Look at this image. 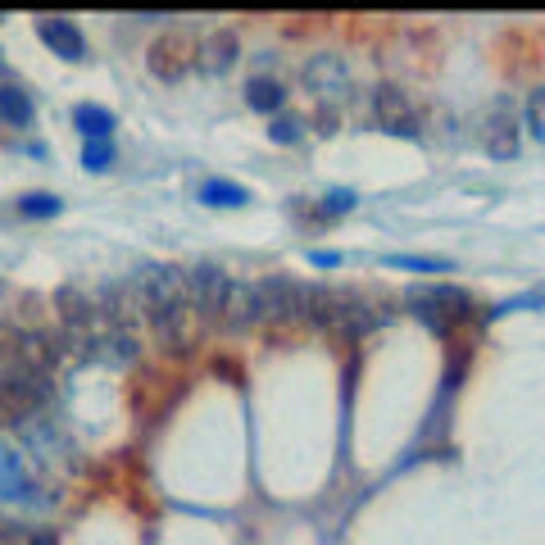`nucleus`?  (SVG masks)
I'll return each mask as SVG.
<instances>
[{
    "label": "nucleus",
    "mask_w": 545,
    "mask_h": 545,
    "mask_svg": "<svg viewBox=\"0 0 545 545\" xmlns=\"http://www.w3.org/2000/svg\"><path fill=\"white\" fill-rule=\"evenodd\" d=\"M141 305H146V323L164 350H187L191 341V282L182 268L173 264H150L137 278Z\"/></svg>",
    "instance_id": "1"
},
{
    "label": "nucleus",
    "mask_w": 545,
    "mask_h": 545,
    "mask_svg": "<svg viewBox=\"0 0 545 545\" xmlns=\"http://www.w3.org/2000/svg\"><path fill=\"white\" fill-rule=\"evenodd\" d=\"M305 318L327 332H341V337H364L373 314L359 296L350 291H327V287H309V305H305Z\"/></svg>",
    "instance_id": "2"
},
{
    "label": "nucleus",
    "mask_w": 545,
    "mask_h": 545,
    "mask_svg": "<svg viewBox=\"0 0 545 545\" xmlns=\"http://www.w3.org/2000/svg\"><path fill=\"white\" fill-rule=\"evenodd\" d=\"M405 305L414 318H423L427 327H436V332H450L455 323H464V318H473V296L459 287H450V282H432V287H409L405 291Z\"/></svg>",
    "instance_id": "3"
},
{
    "label": "nucleus",
    "mask_w": 545,
    "mask_h": 545,
    "mask_svg": "<svg viewBox=\"0 0 545 545\" xmlns=\"http://www.w3.org/2000/svg\"><path fill=\"white\" fill-rule=\"evenodd\" d=\"M146 64H150V73H155V78H164V82H178L182 73L191 69V64H200L196 37H191L187 28H173V32H164V37H155V41H150V50H146Z\"/></svg>",
    "instance_id": "4"
},
{
    "label": "nucleus",
    "mask_w": 545,
    "mask_h": 545,
    "mask_svg": "<svg viewBox=\"0 0 545 545\" xmlns=\"http://www.w3.org/2000/svg\"><path fill=\"white\" fill-rule=\"evenodd\" d=\"M482 146L491 159H514L518 155V114H514V100L496 96L491 109L482 119Z\"/></svg>",
    "instance_id": "5"
},
{
    "label": "nucleus",
    "mask_w": 545,
    "mask_h": 545,
    "mask_svg": "<svg viewBox=\"0 0 545 545\" xmlns=\"http://www.w3.org/2000/svg\"><path fill=\"white\" fill-rule=\"evenodd\" d=\"M187 282H191V309L205 318H223V305H228V296H232L228 273L218 264H196L187 273Z\"/></svg>",
    "instance_id": "6"
},
{
    "label": "nucleus",
    "mask_w": 545,
    "mask_h": 545,
    "mask_svg": "<svg viewBox=\"0 0 545 545\" xmlns=\"http://www.w3.org/2000/svg\"><path fill=\"white\" fill-rule=\"evenodd\" d=\"M373 119L382 123V132H391V137H418V114L396 82H382V87L373 91Z\"/></svg>",
    "instance_id": "7"
},
{
    "label": "nucleus",
    "mask_w": 545,
    "mask_h": 545,
    "mask_svg": "<svg viewBox=\"0 0 545 545\" xmlns=\"http://www.w3.org/2000/svg\"><path fill=\"white\" fill-rule=\"evenodd\" d=\"M259 300H264V318H305L309 305V282L296 278H264L259 282Z\"/></svg>",
    "instance_id": "8"
},
{
    "label": "nucleus",
    "mask_w": 545,
    "mask_h": 545,
    "mask_svg": "<svg viewBox=\"0 0 545 545\" xmlns=\"http://www.w3.org/2000/svg\"><path fill=\"white\" fill-rule=\"evenodd\" d=\"M305 87L314 91L318 100H346L350 96V69H346V60L341 55H314V60L305 64Z\"/></svg>",
    "instance_id": "9"
},
{
    "label": "nucleus",
    "mask_w": 545,
    "mask_h": 545,
    "mask_svg": "<svg viewBox=\"0 0 545 545\" xmlns=\"http://www.w3.org/2000/svg\"><path fill=\"white\" fill-rule=\"evenodd\" d=\"M223 323H228V327L264 323V300H259V282H232V296H228V305H223Z\"/></svg>",
    "instance_id": "10"
},
{
    "label": "nucleus",
    "mask_w": 545,
    "mask_h": 545,
    "mask_svg": "<svg viewBox=\"0 0 545 545\" xmlns=\"http://www.w3.org/2000/svg\"><path fill=\"white\" fill-rule=\"evenodd\" d=\"M14 500H32V477L10 446H0V505H14Z\"/></svg>",
    "instance_id": "11"
},
{
    "label": "nucleus",
    "mask_w": 545,
    "mask_h": 545,
    "mask_svg": "<svg viewBox=\"0 0 545 545\" xmlns=\"http://www.w3.org/2000/svg\"><path fill=\"white\" fill-rule=\"evenodd\" d=\"M37 37L46 41L55 55H64V60H82V55H87V41H82V32L73 28L69 19H41Z\"/></svg>",
    "instance_id": "12"
},
{
    "label": "nucleus",
    "mask_w": 545,
    "mask_h": 545,
    "mask_svg": "<svg viewBox=\"0 0 545 545\" xmlns=\"http://www.w3.org/2000/svg\"><path fill=\"white\" fill-rule=\"evenodd\" d=\"M32 409H37V400L14 382V373H0V427H23Z\"/></svg>",
    "instance_id": "13"
},
{
    "label": "nucleus",
    "mask_w": 545,
    "mask_h": 545,
    "mask_svg": "<svg viewBox=\"0 0 545 545\" xmlns=\"http://www.w3.org/2000/svg\"><path fill=\"white\" fill-rule=\"evenodd\" d=\"M237 32H214V37L200 46V69L205 73H228L237 64Z\"/></svg>",
    "instance_id": "14"
},
{
    "label": "nucleus",
    "mask_w": 545,
    "mask_h": 545,
    "mask_svg": "<svg viewBox=\"0 0 545 545\" xmlns=\"http://www.w3.org/2000/svg\"><path fill=\"white\" fill-rule=\"evenodd\" d=\"M55 305H60L64 327H73V332H91V323H96V309H91V300L82 296V291L60 287V291H55Z\"/></svg>",
    "instance_id": "15"
},
{
    "label": "nucleus",
    "mask_w": 545,
    "mask_h": 545,
    "mask_svg": "<svg viewBox=\"0 0 545 545\" xmlns=\"http://www.w3.org/2000/svg\"><path fill=\"white\" fill-rule=\"evenodd\" d=\"M73 128H78L87 141H109V132H114V114L100 109V105H78L73 109Z\"/></svg>",
    "instance_id": "16"
},
{
    "label": "nucleus",
    "mask_w": 545,
    "mask_h": 545,
    "mask_svg": "<svg viewBox=\"0 0 545 545\" xmlns=\"http://www.w3.org/2000/svg\"><path fill=\"white\" fill-rule=\"evenodd\" d=\"M282 100H287L282 82H273V78H250L246 82V105L259 109V114H273V109H282Z\"/></svg>",
    "instance_id": "17"
},
{
    "label": "nucleus",
    "mask_w": 545,
    "mask_h": 545,
    "mask_svg": "<svg viewBox=\"0 0 545 545\" xmlns=\"http://www.w3.org/2000/svg\"><path fill=\"white\" fill-rule=\"evenodd\" d=\"M0 119L5 123H14V128H28L32 123V100H28V91L23 87H0Z\"/></svg>",
    "instance_id": "18"
},
{
    "label": "nucleus",
    "mask_w": 545,
    "mask_h": 545,
    "mask_svg": "<svg viewBox=\"0 0 545 545\" xmlns=\"http://www.w3.org/2000/svg\"><path fill=\"white\" fill-rule=\"evenodd\" d=\"M200 200H205V205H223V209H237V205H246V200H250V191L241 187V182L214 178V182H205V187H200Z\"/></svg>",
    "instance_id": "19"
},
{
    "label": "nucleus",
    "mask_w": 545,
    "mask_h": 545,
    "mask_svg": "<svg viewBox=\"0 0 545 545\" xmlns=\"http://www.w3.org/2000/svg\"><path fill=\"white\" fill-rule=\"evenodd\" d=\"M55 536L50 532H37L28 523H14V518H0V545H50Z\"/></svg>",
    "instance_id": "20"
},
{
    "label": "nucleus",
    "mask_w": 545,
    "mask_h": 545,
    "mask_svg": "<svg viewBox=\"0 0 545 545\" xmlns=\"http://www.w3.org/2000/svg\"><path fill=\"white\" fill-rule=\"evenodd\" d=\"M19 209L28 218H55L64 209V200L60 196H50V191H32V196H23L19 200Z\"/></svg>",
    "instance_id": "21"
},
{
    "label": "nucleus",
    "mask_w": 545,
    "mask_h": 545,
    "mask_svg": "<svg viewBox=\"0 0 545 545\" xmlns=\"http://www.w3.org/2000/svg\"><path fill=\"white\" fill-rule=\"evenodd\" d=\"M82 164H87L91 173H105L109 164H114V141H87V146H82Z\"/></svg>",
    "instance_id": "22"
},
{
    "label": "nucleus",
    "mask_w": 545,
    "mask_h": 545,
    "mask_svg": "<svg viewBox=\"0 0 545 545\" xmlns=\"http://www.w3.org/2000/svg\"><path fill=\"white\" fill-rule=\"evenodd\" d=\"M391 268H418V273H446L450 259H427V255H387Z\"/></svg>",
    "instance_id": "23"
},
{
    "label": "nucleus",
    "mask_w": 545,
    "mask_h": 545,
    "mask_svg": "<svg viewBox=\"0 0 545 545\" xmlns=\"http://www.w3.org/2000/svg\"><path fill=\"white\" fill-rule=\"evenodd\" d=\"M527 128H532L536 141H545V87H536L527 96Z\"/></svg>",
    "instance_id": "24"
},
{
    "label": "nucleus",
    "mask_w": 545,
    "mask_h": 545,
    "mask_svg": "<svg viewBox=\"0 0 545 545\" xmlns=\"http://www.w3.org/2000/svg\"><path fill=\"white\" fill-rule=\"evenodd\" d=\"M300 132H305V128H300L296 114H291V119H273V123H268V141H278V146H296Z\"/></svg>",
    "instance_id": "25"
},
{
    "label": "nucleus",
    "mask_w": 545,
    "mask_h": 545,
    "mask_svg": "<svg viewBox=\"0 0 545 545\" xmlns=\"http://www.w3.org/2000/svg\"><path fill=\"white\" fill-rule=\"evenodd\" d=\"M350 209H355V191L337 187V191H327L323 196V214H350Z\"/></svg>",
    "instance_id": "26"
},
{
    "label": "nucleus",
    "mask_w": 545,
    "mask_h": 545,
    "mask_svg": "<svg viewBox=\"0 0 545 545\" xmlns=\"http://www.w3.org/2000/svg\"><path fill=\"white\" fill-rule=\"evenodd\" d=\"M309 264H314V268H337L341 255H337V250H309Z\"/></svg>",
    "instance_id": "27"
}]
</instances>
